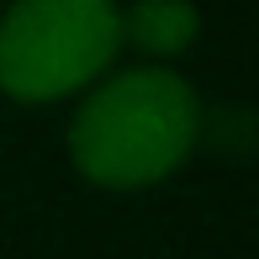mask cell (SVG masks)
I'll list each match as a JSON object with an SVG mask.
<instances>
[{
    "mask_svg": "<svg viewBox=\"0 0 259 259\" xmlns=\"http://www.w3.org/2000/svg\"><path fill=\"white\" fill-rule=\"evenodd\" d=\"M201 101L164 64L101 74L69 122V159L101 191H148L169 180L201 143Z\"/></svg>",
    "mask_w": 259,
    "mask_h": 259,
    "instance_id": "6da1fadb",
    "label": "cell"
},
{
    "mask_svg": "<svg viewBox=\"0 0 259 259\" xmlns=\"http://www.w3.org/2000/svg\"><path fill=\"white\" fill-rule=\"evenodd\" d=\"M122 53L116 0H11L0 16V90L21 106L85 96Z\"/></svg>",
    "mask_w": 259,
    "mask_h": 259,
    "instance_id": "7a4b0ae2",
    "label": "cell"
},
{
    "mask_svg": "<svg viewBox=\"0 0 259 259\" xmlns=\"http://www.w3.org/2000/svg\"><path fill=\"white\" fill-rule=\"evenodd\" d=\"M196 37H201V11L191 0H133L122 11V42H133L148 64L191 53Z\"/></svg>",
    "mask_w": 259,
    "mask_h": 259,
    "instance_id": "3957f363",
    "label": "cell"
}]
</instances>
